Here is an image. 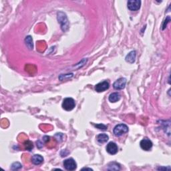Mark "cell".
Here are the masks:
<instances>
[{
  "label": "cell",
  "mask_w": 171,
  "mask_h": 171,
  "mask_svg": "<svg viewBox=\"0 0 171 171\" xmlns=\"http://www.w3.org/2000/svg\"><path fill=\"white\" fill-rule=\"evenodd\" d=\"M128 132V127L126 124H120L115 126L113 130L114 134L116 136H120Z\"/></svg>",
  "instance_id": "7a4b0ae2"
},
{
  "label": "cell",
  "mask_w": 171,
  "mask_h": 171,
  "mask_svg": "<svg viewBox=\"0 0 171 171\" xmlns=\"http://www.w3.org/2000/svg\"><path fill=\"white\" fill-rule=\"evenodd\" d=\"M43 141L45 142V143H47L48 141H50V137H49V136H44V137L43 138Z\"/></svg>",
  "instance_id": "ffe728a7"
},
{
  "label": "cell",
  "mask_w": 171,
  "mask_h": 171,
  "mask_svg": "<svg viewBox=\"0 0 171 171\" xmlns=\"http://www.w3.org/2000/svg\"><path fill=\"white\" fill-rule=\"evenodd\" d=\"M140 146H141V149L144 150V151H149L152 149V147H153V143H152V141L151 140H149V138H145L141 141Z\"/></svg>",
  "instance_id": "8992f818"
},
{
  "label": "cell",
  "mask_w": 171,
  "mask_h": 171,
  "mask_svg": "<svg viewBox=\"0 0 171 171\" xmlns=\"http://www.w3.org/2000/svg\"><path fill=\"white\" fill-rule=\"evenodd\" d=\"M121 98V96L118 92H114L112 93L109 96L108 100L110 102H116L119 101Z\"/></svg>",
  "instance_id": "7c38bea8"
},
{
  "label": "cell",
  "mask_w": 171,
  "mask_h": 171,
  "mask_svg": "<svg viewBox=\"0 0 171 171\" xmlns=\"http://www.w3.org/2000/svg\"><path fill=\"white\" fill-rule=\"evenodd\" d=\"M57 20H58L59 23L61 25V28L64 32L68 30V21L65 13H64L63 12L57 13Z\"/></svg>",
  "instance_id": "6da1fadb"
},
{
  "label": "cell",
  "mask_w": 171,
  "mask_h": 171,
  "mask_svg": "<svg viewBox=\"0 0 171 171\" xmlns=\"http://www.w3.org/2000/svg\"><path fill=\"white\" fill-rule=\"evenodd\" d=\"M126 84V79L124 78H119L118 80H117L116 82H114L113 84V87L114 89L120 90H122L125 88Z\"/></svg>",
  "instance_id": "52a82bcc"
},
{
  "label": "cell",
  "mask_w": 171,
  "mask_h": 171,
  "mask_svg": "<svg viewBox=\"0 0 171 171\" xmlns=\"http://www.w3.org/2000/svg\"><path fill=\"white\" fill-rule=\"evenodd\" d=\"M92 170V168H82V170Z\"/></svg>",
  "instance_id": "44dd1931"
},
{
  "label": "cell",
  "mask_w": 171,
  "mask_h": 171,
  "mask_svg": "<svg viewBox=\"0 0 171 171\" xmlns=\"http://www.w3.org/2000/svg\"><path fill=\"white\" fill-rule=\"evenodd\" d=\"M63 164H64V168L68 170H74L75 169H76L77 168L76 162H75V160L72 158L65 160Z\"/></svg>",
  "instance_id": "5b68a950"
},
{
  "label": "cell",
  "mask_w": 171,
  "mask_h": 171,
  "mask_svg": "<svg viewBox=\"0 0 171 171\" xmlns=\"http://www.w3.org/2000/svg\"><path fill=\"white\" fill-rule=\"evenodd\" d=\"M44 162V158L40 154H35L32 156V162L35 165L41 164Z\"/></svg>",
  "instance_id": "30bf717a"
},
{
  "label": "cell",
  "mask_w": 171,
  "mask_h": 171,
  "mask_svg": "<svg viewBox=\"0 0 171 171\" xmlns=\"http://www.w3.org/2000/svg\"><path fill=\"white\" fill-rule=\"evenodd\" d=\"M141 1L139 0H130L127 2V7L130 11H135L141 8Z\"/></svg>",
  "instance_id": "277c9868"
},
{
  "label": "cell",
  "mask_w": 171,
  "mask_h": 171,
  "mask_svg": "<svg viewBox=\"0 0 171 171\" xmlns=\"http://www.w3.org/2000/svg\"><path fill=\"white\" fill-rule=\"evenodd\" d=\"M170 17H167V18L166 19V20H165V21L164 22V23H163V26H162V30H164L165 28H166V24H168V23L170 22Z\"/></svg>",
  "instance_id": "d6986e66"
},
{
  "label": "cell",
  "mask_w": 171,
  "mask_h": 171,
  "mask_svg": "<svg viewBox=\"0 0 171 171\" xmlns=\"http://www.w3.org/2000/svg\"><path fill=\"white\" fill-rule=\"evenodd\" d=\"M108 170H120V164H118V163L115 162H111L108 164Z\"/></svg>",
  "instance_id": "5bb4252c"
},
{
  "label": "cell",
  "mask_w": 171,
  "mask_h": 171,
  "mask_svg": "<svg viewBox=\"0 0 171 171\" xmlns=\"http://www.w3.org/2000/svg\"><path fill=\"white\" fill-rule=\"evenodd\" d=\"M118 146L115 143H113V142H110L107 145L106 147V151L108 153L110 154L114 155L118 153Z\"/></svg>",
  "instance_id": "9c48e42d"
},
{
  "label": "cell",
  "mask_w": 171,
  "mask_h": 171,
  "mask_svg": "<svg viewBox=\"0 0 171 171\" xmlns=\"http://www.w3.org/2000/svg\"><path fill=\"white\" fill-rule=\"evenodd\" d=\"M76 104L74 100L72 98H66L63 100L62 108L66 111H71L74 108Z\"/></svg>",
  "instance_id": "3957f363"
},
{
  "label": "cell",
  "mask_w": 171,
  "mask_h": 171,
  "mask_svg": "<svg viewBox=\"0 0 171 171\" xmlns=\"http://www.w3.org/2000/svg\"><path fill=\"white\" fill-rule=\"evenodd\" d=\"M22 167V165L20 164V162H14L13 163L12 165H11V170H18V169H20Z\"/></svg>",
  "instance_id": "2e32d148"
},
{
  "label": "cell",
  "mask_w": 171,
  "mask_h": 171,
  "mask_svg": "<svg viewBox=\"0 0 171 171\" xmlns=\"http://www.w3.org/2000/svg\"><path fill=\"white\" fill-rule=\"evenodd\" d=\"M24 147L26 148V150H28V151H32V149H33L34 148V145L33 143H32V142L30 141H27L24 143Z\"/></svg>",
  "instance_id": "9a60e30c"
},
{
  "label": "cell",
  "mask_w": 171,
  "mask_h": 171,
  "mask_svg": "<svg viewBox=\"0 0 171 171\" xmlns=\"http://www.w3.org/2000/svg\"><path fill=\"white\" fill-rule=\"evenodd\" d=\"M136 51H132L128 53V54L126 56V61L128 63L132 64L135 61L136 59Z\"/></svg>",
  "instance_id": "8fae6325"
},
{
  "label": "cell",
  "mask_w": 171,
  "mask_h": 171,
  "mask_svg": "<svg viewBox=\"0 0 171 171\" xmlns=\"http://www.w3.org/2000/svg\"><path fill=\"white\" fill-rule=\"evenodd\" d=\"M109 87H110V84L107 81H103L96 85L95 90L98 92H102L108 89Z\"/></svg>",
  "instance_id": "ba28073f"
},
{
  "label": "cell",
  "mask_w": 171,
  "mask_h": 171,
  "mask_svg": "<svg viewBox=\"0 0 171 171\" xmlns=\"http://www.w3.org/2000/svg\"><path fill=\"white\" fill-rule=\"evenodd\" d=\"M96 139H97V141L99 143L103 144V143H106L108 141L109 137L106 134H100L99 135L97 136Z\"/></svg>",
  "instance_id": "4fadbf2b"
},
{
  "label": "cell",
  "mask_w": 171,
  "mask_h": 171,
  "mask_svg": "<svg viewBox=\"0 0 171 171\" xmlns=\"http://www.w3.org/2000/svg\"><path fill=\"white\" fill-rule=\"evenodd\" d=\"M63 136H64V135H63V134L61 133H57L55 135V137L57 138V140L58 141H63V139H62Z\"/></svg>",
  "instance_id": "ac0fdd59"
},
{
  "label": "cell",
  "mask_w": 171,
  "mask_h": 171,
  "mask_svg": "<svg viewBox=\"0 0 171 171\" xmlns=\"http://www.w3.org/2000/svg\"><path fill=\"white\" fill-rule=\"evenodd\" d=\"M94 126L96 128H98V129L104 130V131H105V130H106L108 129V127L106 125H104V124H96V125H94Z\"/></svg>",
  "instance_id": "e0dca14e"
}]
</instances>
